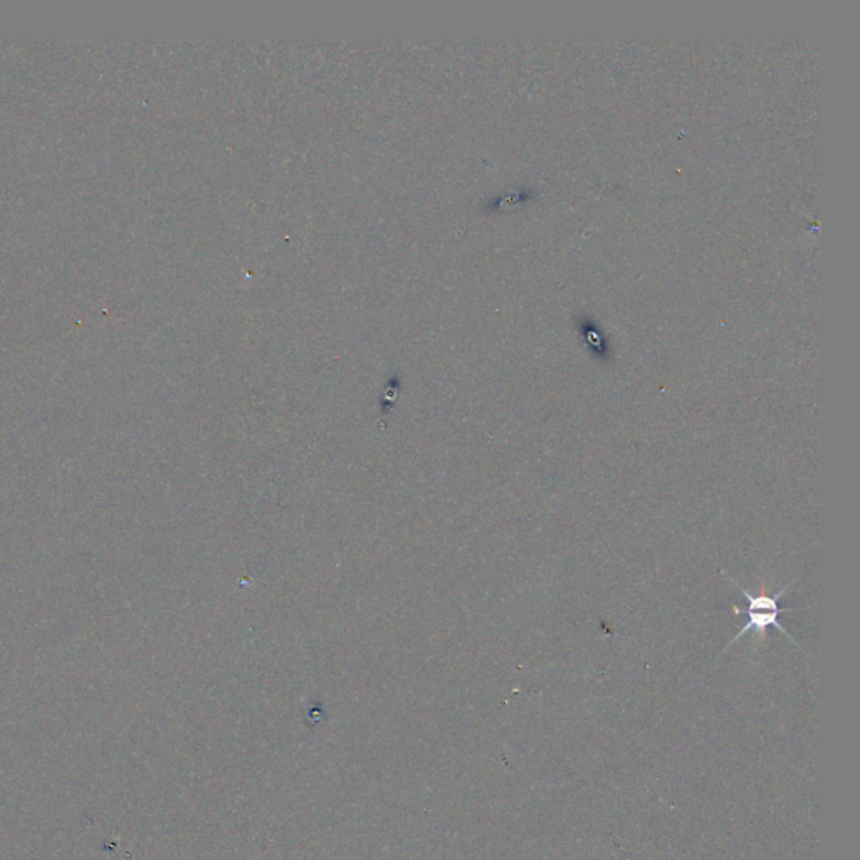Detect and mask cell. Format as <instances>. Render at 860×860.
<instances>
[{
    "instance_id": "obj_1",
    "label": "cell",
    "mask_w": 860,
    "mask_h": 860,
    "mask_svg": "<svg viewBox=\"0 0 860 860\" xmlns=\"http://www.w3.org/2000/svg\"><path fill=\"white\" fill-rule=\"evenodd\" d=\"M733 612H735V614L744 612V614L748 615V622H746V625H743V629H741L740 632L736 634V637H735V639H733V640H731V642H729L726 647H729V646H733L735 642H738L741 637L746 634L748 631H755L756 634L760 635V639H763V635L767 634L768 627H775L776 631H780L782 634H785L786 639H788V640H790L793 646H797V642L793 640V637L786 632L785 627H784V625H782V622L778 620L780 619V614L788 612V608H786V610H746V608L743 610V608H738V607H733Z\"/></svg>"
}]
</instances>
